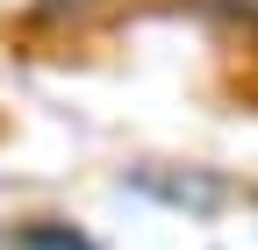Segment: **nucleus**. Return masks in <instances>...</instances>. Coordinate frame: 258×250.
<instances>
[{
  "label": "nucleus",
  "instance_id": "2",
  "mask_svg": "<svg viewBox=\"0 0 258 250\" xmlns=\"http://www.w3.org/2000/svg\"><path fill=\"white\" fill-rule=\"evenodd\" d=\"M15 250H101V243L79 236L72 222H57V214H36V222L15 229Z\"/></svg>",
  "mask_w": 258,
  "mask_h": 250
},
{
  "label": "nucleus",
  "instance_id": "1",
  "mask_svg": "<svg viewBox=\"0 0 258 250\" xmlns=\"http://www.w3.org/2000/svg\"><path fill=\"white\" fill-rule=\"evenodd\" d=\"M129 186H137V193H158V200H179V207H208V200H222V179H165V172H137Z\"/></svg>",
  "mask_w": 258,
  "mask_h": 250
},
{
  "label": "nucleus",
  "instance_id": "3",
  "mask_svg": "<svg viewBox=\"0 0 258 250\" xmlns=\"http://www.w3.org/2000/svg\"><path fill=\"white\" fill-rule=\"evenodd\" d=\"M186 8L215 29H258V0H186Z\"/></svg>",
  "mask_w": 258,
  "mask_h": 250
}]
</instances>
